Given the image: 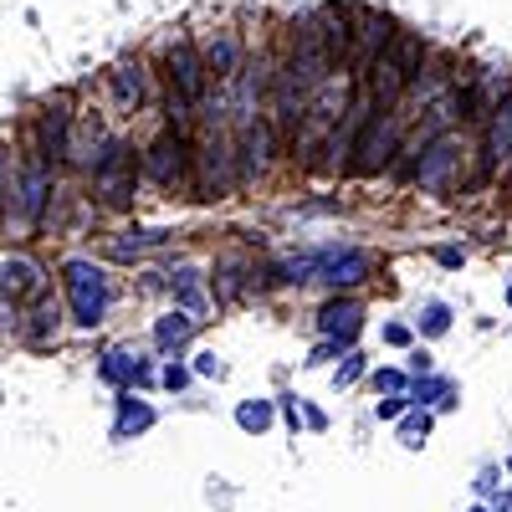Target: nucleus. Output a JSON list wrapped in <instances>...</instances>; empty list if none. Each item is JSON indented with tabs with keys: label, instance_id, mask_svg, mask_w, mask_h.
<instances>
[{
	"label": "nucleus",
	"instance_id": "obj_33",
	"mask_svg": "<svg viewBox=\"0 0 512 512\" xmlns=\"http://www.w3.org/2000/svg\"><path fill=\"white\" fill-rule=\"evenodd\" d=\"M507 466H512V461H507Z\"/></svg>",
	"mask_w": 512,
	"mask_h": 512
},
{
	"label": "nucleus",
	"instance_id": "obj_15",
	"mask_svg": "<svg viewBox=\"0 0 512 512\" xmlns=\"http://www.w3.org/2000/svg\"><path fill=\"white\" fill-rule=\"evenodd\" d=\"M328 251H333V246H323V251H303V256H287V262H282V277H287V282H313V277H323Z\"/></svg>",
	"mask_w": 512,
	"mask_h": 512
},
{
	"label": "nucleus",
	"instance_id": "obj_9",
	"mask_svg": "<svg viewBox=\"0 0 512 512\" xmlns=\"http://www.w3.org/2000/svg\"><path fill=\"white\" fill-rule=\"evenodd\" d=\"M205 72H216V82H231L241 72V41L231 31H216V41L205 47Z\"/></svg>",
	"mask_w": 512,
	"mask_h": 512
},
{
	"label": "nucleus",
	"instance_id": "obj_18",
	"mask_svg": "<svg viewBox=\"0 0 512 512\" xmlns=\"http://www.w3.org/2000/svg\"><path fill=\"white\" fill-rule=\"evenodd\" d=\"M113 88H118V103H144V72H139V62L134 67H118L113 72Z\"/></svg>",
	"mask_w": 512,
	"mask_h": 512
},
{
	"label": "nucleus",
	"instance_id": "obj_8",
	"mask_svg": "<svg viewBox=\"0 0 512 512\" xmlns=\"http://www.w3.org/2000/svg\"><path fill=\"white\" fill-rule=\"evenodd\" d=\"M374 77H369V88H374V108H384L390 113L395 108V98H400V88H405V72L395 67V57L384 52V57H374V67H369Z\"/></svg>",
	"mask_w": 512,
	"mask_h": 512
},
{
	"label": "nucleus",
	"instance_id": "obj_31",
	"mask_svg": "<svg viewBox=\"0 0 512 512\" xmlns=\"http://www.w3.org/2000/svg\"><path fill=\"white\" fill-rule=\"evenodd\" d=\"M384 338H390V344H410V328H400V323H390V328H384Z\"/></svg>",
	"mask_w": 512,
	"mask_h": 512
},
{
	"label": "nucleus",
	"instance_id": "obj_16",
	"mask_svg": "<svg viewBox=\"0 0 512 512\" xmlns=\"http://www.w3.org/2000/svg\"><path fill=\"white\" fill-rule=\"evenodd\" d=\"M169 287H175V297H180V308L195 318V313H205V287H200V272L195 267H180L175 272V282H169Z\"/></svg>",
	"mask_w": 512,
	"mask_h": 512
},
{
	"label": "nucleus",
	"instance_id": "obj_27",
	"mask_svg": "<svg viewBox=\"0 0 512 512\" xmlns=\"http://www.w3.org/2000/svg\"><path fill=\"white\" fill-rule=\"evenodd\" d=\"M415 395L420 400H436V395H451V384L446 379H431V384H415Z\"/></svg>",
	"mask_w": 512,
	"mask_h": 512
},
{
	"label": "nucleus",
	"instance_id": "obj_17",
	"mask_svg": "<svg viewBox=\"0 0 512 512\" xmlns=\"http://www.w3.org/2000/svg\"><path fill=\"white\" fill-rule=\"evenodd\" d=\"M190 333H195V318H190V313H169V318L154 323V344H159V349H175V344H185Z\"/></svg>",
	"mask_w": 512,
	"mask_h": 512
},
{
	"label": "nucleus",
	"instance_id": "obj_24",
	"mask_svg": "<svg viewBox=\"0 0 512 512\" xmlns=\"http://www.w3.org/2000/svg\"><path fill=\"white\" fill-rule=\"evenodd\" d=\"M420 328L431 333V338L446 333V328H451V308H446V303H431V308H425V318H420Z\"/></svg>",
	"mask_w": 512,
	"mask_h": 512
},
{
	"label": "nucleus",
	"instance_id": "obj_6",
	"mask_svg": "<svg viewBox=\"0 0 512 512\" xmlns=\"http://www.w3.org/2000/svg\"><path fill=\"white\" fill-rule=\"evenodd\" d=\"M359 323H364V308L354 303V297H338V303H328L318 313V333L333 338V344H349V338L359 333Z\"/></svg>",
	"mask_w": 512,
	"mask_h": 512
},
{
	"label": "nucleus",
	"instance_id": "obj_23",
	"mask_svg": "<svg viewBox=\"0 0 512 512\" xmlns=\"http://www.w3.org/2000/svg\"><path fill=\"white\" fill-rule=\"evenodd\" d=\"M103 379H113V384H118V379H139V364L128 359L123 349H113V354L103 359Z\"/></svg>",
	"mask_w": 512,
	"mask_h": 512
},
{
	"label": "nucleus",
	"instance_id": "obj_3",
	"mask_svg": "<svg viewBox=\"0 0 512 512\" xmlns=\"http://www.w3.org/2000/svg\"><path fill=\"white\" fill-rule=\"evenodd\" d=\"M395 139H400V123H395L390 113H384L379 123H369V134H364V139H359V149H354V154H359V159H354L359 175H374V169L395 154Z\"/></svg>",
	"mask_w": 512,
	"mask_h": 512
},
{
	"label": "nucleus",
	"instance_id": "obj_19",
	"mask_svg": "<svg viewBox=\"0 0 512 512\" xmlns=\"http://www.w3.org/2000/svg\"><path fill=\"white\" fill-rule=\"evenodd\" d=\"M236 420H241V431H267L272 425V400H246L236 410Z\"/></svg>",
	"mask_w": 512,
	"mask_h": 512
},
{
	"label": "nucleus",
	"instance_id": "obj_14",
	"mask_svg": "<svg viewBox=\"0 0 512 512\" xmlns=\"http://www.w3.org/2000/svg\"><path fill=\"white\" fill-rule=\"evenodd\" d=\"M262 164H267V128L246 118V128H241V175H256Z\"/></svg>",
	"mask_w": 512,
	"mask_h": 512
},
{
	"label": "nucleus",
	"instance_id": "obj_30",
	"mask_svg": "<svg viewBox=\"0 0 512 512\" xmlns=\"http://www.w3.org/2000/svg\"><path fill=\"white\" fill-rule=\"evenodd\" d=\"M185 379H190V374H185L180 364H169V369H164V384H169V390H180V384H185Z\"/></svg>",
	"mask_w": 512,
	"mask_h": 512
},
{
	"label": "nucleus",
	"instance_id": "obj_4",
	"mask_svg": "<svg viewBox=\"0 0 512 512\" xmlns=\"http://www.w3.org/2000/svg\"><path fill=\"white\" fill-rule=\"evenodd\" d=\"M369 272H374V256H369V251H359V246H333V251H328V267H323V282L354 287V282H364Z\"/></svg>",
	"mask_w": 512,
	"mask_h": 512
},
{
	"label": "nucleus",
	"instance_id": "obj_25",
	"mask_svg": "<svg viewBox=\"0 0 512 512\" xmlns=\"http://www.w3.org/2000/svg\"><path fill=\"white\" fill-rule=\"evenodd\" d=\"M400 431H405V446H420V436L431 431V415H410V420L400 425Z\"/></svg>",
	"mask_w": 512,
	"mask_h": 512
},
{
	"label": "nucleus",
	"instance_id": "obj_11",
	"mask_svg": "<svg viewBox=\"0 0 512 512\" xmlns=\"http://www.w3.org/2000/svg\"><path fill=\"white\" fill-rule=\"evenodd\" d=\"M200 164H205V175H200V190L205 195H226L231 190V154H226V144L221 139H210L205 149H200Z\"/></svg>",
	"mask_w": 512,
	"mask_h": 512
},
{
	"label": "nucleus",
	"instance_id": "obj_5",
	"mask_svg": "<svg viewBox=\"0 0 512 512\" xmlns=\"http://www.w3.org/2000/svg\"><path fill=\"white\" fill-rule=\"evenodd\" d=\"M456 159H461L456 139H436L431 149H425L420 169H415V180H420V190H446V180H451V169H456Z\"/></svg>",
	"mask_w": 512,
	"mask_h": 512
},
{
	"label": "nucleus",
	"instance_id": "obj_32",
	"mask_svg": "<svg viewBox=\"0 0 512 512\" xmlns=\"http://www.w3.org/2000/svg\"><path fill=\"white\" fill-rule=\"evenodd\" d=\"M507 308H512V287H507Z\"/></svg>",
	"mask_w": 512,
	"mask_h": 512
},
{
	"label": "nucleus",
	"instance_id": "obj_20",
	"mask_svg": "<svg viewBox=\"0 0 512 512\" xmlns=\"http://www.w3.org/2000/svg\"><path fill=\"white\" fill-rule=\"evenodd\" d=\"M359 41H364V47H359V67H374V47L384 41V21H379V16H364V31H359Z\"/></svg>",
	"mask_w": 512,
	"mask_h": 512
},
{
	"label": "nucleus",
	"instance_id": "obj_10",
	"mask_svg": "<svg viewBox=\"0 0 512 512\" xmlns=\"http://www.w3.org/2000/svg\"><path fill=\"white\" fill-rule=\"evenodd\" d=\"M149 175H154L159 185L185 180V144H180V139H159V144L149 149Z\"/></svg>",
	"mask_w": 512,
	"mask_h": 512
},
{
	"label": "nucleus",
	"instance_id": "obj_29",
	"mask_svg": "<svg viewBox=\"0 0 512 512\" xmlns=\"http://www.w3.org/2000/svg\"><path fill=\"white\" fill-rule=\"evenodd\" d=\"M195 374H221V359H216V354H200V359H195Z\"/></svg>",
	"mask_w": 512,
	"mask_h": 512
},
{
	"label": "nucleus",
	"instance_id": "obj_21",
	"mask_svg": "<svg viewBox=\"0 0 512 512\" xmlns=\"http://www.w3.org/2000/svg\"><path fill=\"white\" fill-rule=\"evenodd\" d=\"M149 425H154V410H149V405H123V415H118V436L149 431Z\"/></svg>",
	"mask_w": 512,
	"mask_h": 512
},
{
	"label": "nucleus",
	"instance_id": "obj_12",
	"mask_svg": "<svg viewBox=\"0 0 512 512\" xmlns=\"http://www.w3.org/2000/svg\"><path fill=\"white\" fill-rule=\"evenodd\" d=\"M52 190V169L47 164H26V180H21V221H36L41 200Z\"/></svg>",
	"mask_w": 512,
	"mask_h": 512
},
{
	"label": "nucleus",
	"instance_id": "obj_26",
	"mask_svg": "<svg viewBox=\"0 0 512 512\" xmlns=\"http://www.w3.org/2000/svg\"><path fill=\"white\" fill-rule=\"evenodd\" d=\"M374 384H379L384 395H400V390H405V374H400V369H379V374H374Z\"/></svg>",
	"mask_w": 512,
	"mask_h": 512
},
{
	"label": "nucleus",
	"instance_id": "obj_13",
	"mask_svg": "<svg viewBox=\"0 0 512 512\" xmlns=\"http://www.w3.org/2000/svg\"><path fill=\"white\" fill-rule=\"evenodd\" d=\"M0 287L6 292H36L41 287V267L26 262V256H6V262H0Z\"/></svg>",
	"mask_w": 512,
	"mask_h": 512
},
{
	"label": "nucleus",
	"instance_id": "obj_1",
	"mask_svg": "<svg viewBox=\"0 0 512 512\" xmlns=\"http://www.w3.org/2000/svg\"><path fill=\"white\" fill-rule=\"evenodd\" d=\"M62 277H67V303H72V318L82 323V328H93V323H103V313H108V277H103V267H93V262H67L62 267Z\"/></svg>",
	"mask_w": 512,
	"mask_h": 512
},
{
	"label": "nucleus",
	"instance_id": "obj_28",
	"mask_svg": "<svg viewBox=\"0 0 512 512\" xmlns=\"http://www.w3.org/2000/svg\"><path fill=\"white\" fill-rule=\"evenodd\" d=\"M359 374H364V359H359V354H354V359H349V364H344V369H338V384H354V379H359Z\"/></svg>",
	"mask_w": 512,
	"mask_h": 512
},
{
	"label": "nucleus",
	"instance_id": "obj_7",
	"mask_svg": "<svg viewBox=\"0 0 512 512\" xmlns=\"http://www.w3.org/2000/svg\"><path fill=\"white\" fill-rule=\"evenodd\" d=\"M169 67H175V88H180V98H185V103H200V93H205V67H200V57H195L190 41H180V47L169 52Z\"/></svg>",
	"mask_w": 512,
	"mask_h": 512
},
{
	"label": "nucleus",
	"instance_id": "obj_2",
	"mask_svg": "<svg viewBox=\"0 0 512 512\" xmlns=\"http://www.w3.org/2000/svg\"><path fill=\"white\" fill-rule=\"evenodd\" d=\"M93 180H98V195L108 205H128V195H134V154L123 144H108V154L93 169Z\"/></svg>",
	"mask_w": 512,
	"mask_h": 512
},
{
	"label": "nucleus",
	"instance_id": "obj_22",
	"mask_svg": "<svg viewBox=\"0 0 512 512\" xmlns=\"http://www.w3.org/2000/svg\"><path fill=\"white\" fill-rule=\"evenodd\" d=\"M169 231H128L123 241H113V256H134V251H144V246H159Z\"/></svg>",
	"mask_w": 512,
	"mask_h": 512
}]
</instances>
